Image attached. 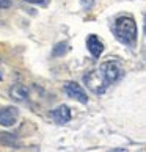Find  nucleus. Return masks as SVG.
Segmentation results:
<instances>
[{
  "label": "nucleus",
  "instance_id": "f257e3e1",
  "mask_svg": "<svg viewBox=\"0 0 146 152\" xmlns=\"http://www.w3.org/2000/svg\"><path fill=\"white\" fill-rule=\"evenodd\" d=\"M137 24L131 16H121L115 20V36L118 38V41L127 44V46H132L137 39Z\"/></svg>",
  "mask_w": 146,
  "mask_h": 152
},
{
  "label": "nucleus",
  "instance_id": "f03ea898",
  "mask_svg": "<svg viewBox=\"0 0 146 152\" xmlns=\"http://www.w3.org/2000/svg\"><path fill=\"white\" fill-rule=\"evenodd\" d=\"M98 72L101 74V77H102V80L107 86L112 85V83H115L123 75L121 66L118 63H115V61H105V63H102Z\"/></svg>",
  "mask_w": 146,
  "mask_h": 152
},
{
  "label": "nucleus",
  "instance_id": "7ed1b4c3",
  "mask_svg": "<svg viewBox=\"0 0 146 152\" xmlns=\"http://www.w3.org/2000/svg\"><path fill=\"white\" fill-rule=\"evenodd\" d=\"M65 91L66 94L69 96V97L79 100L80 104H88V94L85 93V89H83L79 83L76 82H68L65 85Z\"/></svg>",
  "mask_w": 146,
  "mask_h": 152
},
{
  "label": "nucleus",
  "instance_id": "20e7f679",
  "mask_svg": "<svg viewBox=\"0 0 146 152\" xmlns=\"http://www.w3.org/2000/svg\"><path fill=\"white\" fill-rule=\"evenodd\" d=\"M18 118H19L18 108H14V107L2 108V110H0V126H5V127L14 126L16 121H18Z\"/></svg>",
  "mask_w": 146,
  "mask_h": 152
},
{
  "label": "nucleus",
  "instance_id": "39448f33",
  "mask_svg": "<svg viewBox=\"0 0 146 152\" xmlns=\"http://www.w3.org/2000/svg\"><path fill=\"white\" fill-rule=\"evenodd\" d=\"M87 47H88V52L91 53L94 58L101 57V53L104 52V44L96 35H90L87 38Z\"/></svg>",
  "mask_w": 146,
  "mask_h": 152
},
{
  "label": "nucleus",
  "instance_id": "423d86ee",
  "mask_svg": "<svg viewBox=\"0 0 146 152\" xmlns=\"http://www.w3.org/2000/svg\"><path fill=\"white\" fill-rule=\"evenodd\" d=\"M52 118L58 124H66L71 121V110L68 105H60L52 111Z\"/></svg>",
  "mask_w": 146,
  "mask_h": 152
},
{
  "label": "nucleus",
  "instance_id": "0eeeda50",
  "mask_svg": "<svg viewBox=\"0 0 146 152\" xmlns=\"http://www.w3.org/2000/svg\"><path fill=\"white\" fill-rule=\"evenodd\" d=\"M10 96L14 100H18V102H27V99H29V89L24 85H14L10 89Z\"/></svg>",
  "mask_w": 146,
  "mask_h": 152
},
{
  "label": "nucleus",
  "instance_id": "6e6552de",
  "mask_svg": "<svg viewBox=\"0 0 146 152\" xmlns=\"http://www.w3.org/2000/svg\"><path fill=\"white\" fill-rule=\"evenodd\" d=\"M68 44L66 42H60V44H57V46L54 47V50H52V55L54 57H60V55H63V53H66L68 52Z\"/></svg>",
  "mask_w": 146,
  "mask_h": 152
},
{
  "label": "nucleus",
  "instance_id": "1a4fd4ad",
  "mask_svg": "<svg viewBox=\"0 0 146 152\" xmlns=\"http://www.w3.org/2000/svg\"><path fill=\"white\" fill-rule=\"evenodd\" d=\"M80 3H82V8L83 10H90V8L93 7L94 0H80Z\"/></svg>",
  "mask_w": 146,
  "mask_h": 152
},
{
  "label": "nucleus",
  "instance_id": "9d476101",
  "mask_svg": "<svg viewBox=\"0 0 146 152\" xmlns=\"http://www.w3.org/2000/svg\"><path fill=\"white\" fill-rule=\"evenodd\" d=\"M10 7V0H0V8H8Z\"/></svg>",
  "mask_w": 146,
  "mask_h": 152
},
{
  "label": "nucleus",
  "instance_id": "9b49d317",
  "mask_svg": "<svg viewBox=\"0 0 146 152\" xmlns=\"http://www.w3.org/2000/svg\"><path fill=\"white\" fill-rule=\"evenodd\" d=\"M29 3H36V5H44L47 0H27Z\"/></svg>",
  "mask_w": 146,
  "mask_h": 152
}]
</instances>
